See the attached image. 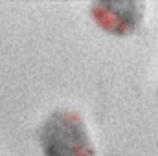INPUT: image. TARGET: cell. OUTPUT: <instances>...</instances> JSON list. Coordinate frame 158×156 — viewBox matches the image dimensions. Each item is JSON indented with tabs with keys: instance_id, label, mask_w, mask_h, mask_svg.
<instances>
[{
	"instance_id": "6da1fadb",
	"label": "cell",
	"mask_w": 158,
	"mask_h": 156,
	"mask_svg": "<svg viewBox=\"0 0 158 156\" xmlns=\"http://www.w3.org/2000/svg\"><path fill=\"white\" fill-rule=\"evenodd\" d=\"M44 156H94V145L79 114L55 110L40 129Z\"/></svg>"
},
{
	"instance_id": "7a4b0ae2",
	"label": "cell",
	"mask_w": 158,
	"mask_h": 156,
	"mask_svg": "<svg viewBox=\"0 0 158 156\" xmlns=\"http://www.w3.org/2000/svg\"><path fill=\"white\" fill-rule=\"evenodd\" d=\"M94 20L109 33L129 35L132 33L143 17V2L123 0V2H94L92 4Z\"/></svg>"
}]
</instances>
